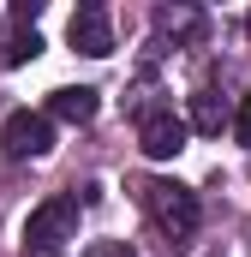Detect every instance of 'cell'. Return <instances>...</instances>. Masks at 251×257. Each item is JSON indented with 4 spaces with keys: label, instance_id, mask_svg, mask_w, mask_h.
<instances>
[{
    "label": "cell",
    "instance_id": "6da1fadb",
    "mask_svg": "<svg viewBox=\"0 0 251 257\" xmlns=\"http://www.w3.org/2000/svg\"><path fill=\"white\" fill-rule=\"evenodd\" d=\"M72 239H78V197L54 192V197H42V203L30 209L24 245H18V251H24V257H60Z\"/></svg>",
    "mask_w": 251,
    "mask_h": 257
},
{
    "label": "cell",
    "instance_id": "7a4b0ae2",
    "mask_svg": "<svg viewBox=\"0 0 251 257\" xmlns=\"http://www.w3.org/2000/svg\"><path fill=\"white\" fill-rule=\"evenodd\" d=\"M138 197H144L150 221L162 227V239H174V245H180V239L197 233V215H203V209H197V192H191V186H180V180H144Z\"/></svg>",
    "mask_w": 251,
    "mask_h": 257
},
{
    "label": "cell",
    "instance_id": "3957f363",
    "mask_svg": "<svg viewBox=\"0 0 251 257\" xmlns=\"http://www.w3.org/2000/svg\"><path fill=\"white\" fill-rule=\"evenodd\" d=\"M0 150H6L12 162H36V156H48V150H54L48 114H30V108L6 114V120H0Z\"/></svg>",
    "mask_w": 251,
    "mask_h": 257
},
{
    "label": "cell",
    "instance_id": "277c9868",
    "mask_svg": "<svg viewBox=\"0 0 251 257\" xmlns=\"http://www.w3.org/2000/svg\"><path fill=\"white\" fill-rule=\"evenodd\" d=\"M186 132H191V120H180L174 108H144L138 114V144H144L150 162H174L186 150Z\"/></svg>",
    "mask_w": 251,
    "mask_h": 257
},
{
    "label": "cell",
    "instance_id": "5b68a950",
    "mask_svg": "<svg viewBox=\"0 0 251 257\" xmlns=\"http://www.w3.org/2000/svg\"><path fill=\"white\" fill-rule=\"evenodd\" d=\"M66 42H72L78 54H90V60H108V54H114V18H108V6L84 0V6L72 12V24H66Z\"/></svg>",
    "mask_w": 251,
    "mask_h": 257
},
{
    "label": "cell",
    "instance_id": "8992f818",
    "mask_svg": "<svg viewBox=\"0 0 251 257\" xmlns=\"http://www.w3.org/2000/svg\"><path fill=\"white\" fill-rule=\"evenodd\" d=\"M96 108H102V96H96L90 84H66V90L48 96V114L66 120V126H90V120H96Z\"/></svg>",
    "mask_w": 251,
    "mask_h": 257
},
{
    "label": "cell",
    "instance_id": "52a82bcc",
    "mask_svg": "<svg viewBox=\"0 0 251 257\" xmlns=\"http://www.w3.org/2000/svg\"><path fill=\"white\" fill-rule=\"evenodd\" d=\"M156 36L174 42V48H191L203 36V12L197 6H156Z\"/></svg>",
    "mask_w": 251,
    "mask_h": 257
},
{
    "label": "cell",
    "instance_id": "ba28073f",
    "mask_svg": "<svg viewBox=\"0 0 251 257\" xmlns=\"http://www.w3.org/2000/svg\"><path fill=\"white\" fill-rule=\"evenodd\" d=\"M221 126H233L227 96H221V90H209V84H203V90H191V132H209V138H215Z\"/></svg>",
    "mask_w": 251,
    "mask_h": 257
},
{
    "label": "cell",
    "instance_id": "9c48e42d",
    "mask_svg": "<svg viewBox=\"0 0 251 257\" xmlns=\"http://www.w3.org/2000/svg\"><path fill=\"white\" fill-rule=\"evenodd\" d=\"M42 54V36L36 30H12V36H0V66H24Z\"/></svg>",
    "mask_w": 251,
    "mask_h": 257
},
{
    "label": "cell",
    "instance_id": "30bf717a",
    "mask_svg": "<svg viewBox=\"0 0 251 257\" xmlns=\"http://www.w3.org/2000/svg\"><path fill=\"white\" fill-rule=\"evenodd\" d=\"M233 138H239V144H251V90L239 96V114H233Z\"/></svg>",
    "mask_w": 251,
    "mask_h": 257
},
{
    "label": "cell",
    "instance_id": "8fae6325",
    "mask_svg": "<svg viewBox=\"0 0 251 257\" xmlns=\"http://www.w3.org/2000/svg\"><path fill=\"white\" fill-rule=\"evenodd\" d=\"M245 30H251V12H245Z\"/></svg>",
    "mask_w": 251,
    "mask_h": 257
}]
</instances>
